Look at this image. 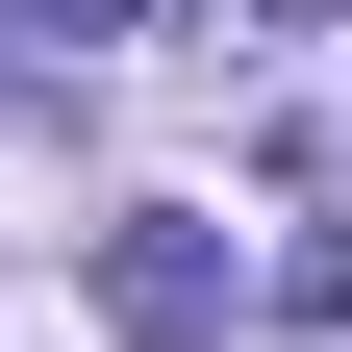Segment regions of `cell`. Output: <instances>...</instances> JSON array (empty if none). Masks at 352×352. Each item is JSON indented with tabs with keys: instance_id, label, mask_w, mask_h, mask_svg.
Listing matches in <instances>:
<instances>
[{
	"instance_id": "obj_1",
	"label": "cell",
	"mask_w": 352,
	"mask_h": 352,
	"mask_svg": "<svg viewBox=\"0 0 352 352\" xmlns=\"http://www.w3.org/2000/svg\"><path fill=\"white\" fill-rule=\"evenodd\" d=\"M101 327H126V352H227V327H252L227 227H176V201H126V227H101Z\"/></svg>"
},
{
	"instance_id": "obj_2",
	"label": "cell",
	"mask_w": 352,
	"mask_h": 352,
	"mask_svg": "<svg viewBox=\"0 0 352 352\" xmlns=\"http://www.w3.org/2000/svg\"><path fill=\"white\" fill-rule=\"evenodd\" d=\"M101 25H126V0H0V76H76Z\"/></svg>"
},
{
	"instance_id": "obj_3",
	"label": "cell",
	"mask_w": 352,
	"mask_h": 352,
	"mask_svg": "<svg viewBox=\"0 0 352 352\" xmlns=\"http://www.w3.org/2000/svg\"><path fill=\"white\" fill-rule=\"evenodd\" d=\"M227 25H327V0H227Z\"/></svg>"
}]
</instances>
